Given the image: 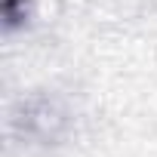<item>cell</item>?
<instances>
[{"label": "cell", "instance_id": "1", "mask_svg": "<svg viewBox=\"0 0 157 157\" xmlns=\"http://www.w3.org/2000/svg\"><path fill=\"white\" fill-rule=\"evenodd\" d=\"M25 132L31 139H40V142H56L62 139V132L68 129V120L71 114L65 111V105L52 96H31L25 102Z\"/></svg>", "mask_w": 157, "mask_h": 157}, {"label": "cell", "instance_id": "2", "mask_svg": "<svg viewBox=\"0 0 157 157\" xmlns=\"http://www.w3.org/2000/svg\"><path fill=\"white\" fill-rule=\"evenodd\" d=\"M34 16H37V0H0V19H3L6 34L31 28Z\"/></svg>", "mask_w": 157, "mask_h": 157}]
</instances>
